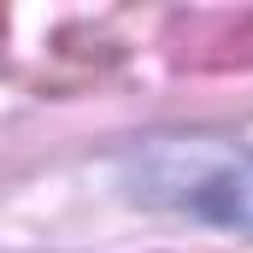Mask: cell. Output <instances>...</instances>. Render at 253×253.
I'll return each mask as SVG.
<instances>
[{"label": "cell", "instance_id": "7a4b0ae2", "mask_svg": "<svg viewBox=\"0 0 253 253\" xmlns=\"http://www.w3.org/2000/svg\"><path fill=\"white\" fill-rule=\"evenodd\" d=\"M147 200H171V206H189L212 224H236V230H253V153H236V159H218L212 171H189L183 183H153L141 189Z\"/></svg>", "mask_w": 253, "mask_h": 253}, {"label": "cell", "instance_id": "6da1fadb", "mask_svg": "<svg viewBox=\"0 0 253 253\" xmlns=\"http://www.w3.org/2000/svg\"><path fill=\"white\" fill-rule=\"evenodd\" d=\"M165 47L177 71H253V12H183Z\"/></svg>", "mask_w": 253, "mask_h": 253}]
</instances>
